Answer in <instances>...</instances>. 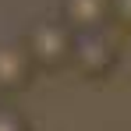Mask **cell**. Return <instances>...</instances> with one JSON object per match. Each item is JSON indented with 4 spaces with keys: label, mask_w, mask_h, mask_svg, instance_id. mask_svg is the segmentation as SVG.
I'll list each match as a JSON object with an SVG mask.
<instances>
[{
    "label": "cell",
    "mask_w": 131,
    "mask_h": 131,
    "mask_svg": "<svg viewBox=\"0 0 131 131\" xmlns=\"http://www.w3.org/2000/svg\"><path fill=\"white\" fill-rule=\"evenodd\" d=\"M0 131H28V121L14 106H0Z\"/></svg>",
    "instance_id": "5"
},
{
    "label": "cell",
    "mask_w": 131,
    "mask_h": 131,
    "mask_svg": "<svg viewBox=\"0 0 131 131\" xmlns=\"http://www.w3.org/2000/svg\"><path fill=\"white\" fill-rule=\"evenodd\" d=\"M28 53H32V60L39 67H60L71 60V53H74V32H71V25L67 21H57V18H39V21L28 28Z\"/></svg>",
    "instance_id": "1"
},
{
    "label": "cell",
    "mask_w": 131,
    "mask_h": 131,
    "mask_svg": "<svg viewBox=\"0 0 131 131\" xmlns=\"http://www.w3.org/2000/svg\"><path fill=\"white\" fill-rule=\"evenodd\" d=\"M106 18H110V0H64V21L74 32L103 28Z\"/></svg>",
    "instance_id": "4"
},
{
    "label": "cell",
    "mask_w": 131,
    "mask_h": 131,
    "mask_svg": "<svg viewBox=\"0 0 131 131\" xmlns=\"http://www.w3.org/2000/svg\"><path fill=\"white\" fill-rule=\"evenodd\" d=\"M110 14H113V21L131 28V0H110Z\"/></svg>",
    "instance_id": "6"
},
{
    "label": "cell",
    "mask_w": 131,
    "mask_h": 131,
    "mask_svg": "<svg viewBox=\"0 0 131 131\" xmlns=\"http://www.w3.org/2000/svg\"><path fill=\"white\" fill-rule=\"evenodd\" d=\"M74 67L89 78H103L117 64V39L106 28H92V32H74Z\"/></svg>",
    "instance_id": "2"
},
{
    "label": "cell",
    "mask_w": 131,
    "mask_h": 131,
    "mask_svg": "<svg viewBox=\"0 0 131 131\" xmlns=\"http://www.w3.org/2000/svg\"><path fill=\"white\" fill-rule=\"evenodd\" d=\"M32 64L36 60H32L25 43H14V39L0 43V92H18L28 82Z\"/></svg>",
    "instance_id": "3"
}]
</instances>
